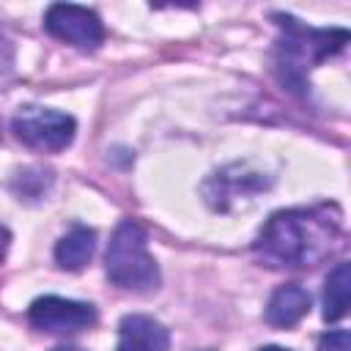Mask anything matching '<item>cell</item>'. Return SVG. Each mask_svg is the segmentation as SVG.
I'll use <instances>...</instances> for the list:
<instances>
[{"instance_id":"obj_8","label":"cell","mask_w":351,"mask_h":351,"mask_svg":"<svg viewBox=\"0 0 351 351\" xmlns=\"http://www.w3.org/2000/svg\"><path fill=\"white\" fill-rule=\"evenodd\" d=\"M307 313H310V293L296 282L280 285L266 304V321L271 326H280V329L299 324Z\"/></svg>"},{"instance_id":"obj_9","label":"cell","mask_w":351,"mask_h":351,"mask_svg":"<svg viewBox=\"0 0 351 351\" xmlns=\"http://www.w3.org/2000/svg\"><path fill=\"white\" fill-rule=\"evenodd\" d=\"M96 250V233L85 225H74L58 244H55V263L66 271H80Z\"/></svg>"},{"instance_id":"obj_15","label":"cell","mask_w":351,"mask_h":351,"mask_svg":"<svg viewBox=\"0 0 351 351\" xmlns=\"http://www.w3.org/2000/svg\"><path fill=\"white\" fill-rule=\"evenodd\" d=\"M258 351H291V348H282V346H263V348H258Z\"/></svg>"},{"instance_id":"obj_16","label":"cell","mask_w":351,"mask_h":351,"mask_svg":"<svg viewBox=\"0 0 351 351\" xmlns=\"http://www.w3.org/2000/svg\"><path fill=\"white\" fill-rule=\"evenodd\" d=\"M203 351H208V348H203Z\"/></svg>"},{"instance_id":"obj_5","label":"cell","mask_w":351,"mask_h":351,"mask_svg":"<svg viewBox=\"0 0 351 351\" xmlns=\"http://www.w3.org/2000/svg\"><path fill=\"white\" fill-rule=\"evenodd\" d=\"M44 27L58 41H66L77 49H99L104 41V25L96 11L74 3H52L44 14Z\"/></svg>"},{"instance_id":"obj_10","label":"cell","mask_w":351,"mask_h":351,"mask_svg":"<svg viewBox=\"0 0 351 351\" xmlns=\"http://www.w3.org/2000/svg\"><path fill=\"white\" fill-rule=\"evenodd\" d=\"M351 296V269L348 263H337L324 282V321H340L348 313Z\"/></svg>"},{"instance_id":"obj_6","label":"cell","mask_w":351,"mask_h":351,"mask_svg":"<svg viewBox=\"0 0 351 351\" xmlns=\"http://www.w3.org/2000/svg\"><path fill=\"white\" fill-rule=\"evenodd\" d=\"M27 321L38 332L49 335H74L96 324V307L88 302H74L63 296H38L27 307Z\"/></svg>"},{"instance_id":"obj_7","label":"cell","mask_w":351,"mask_h":351,"mask_svg":"<svg viewBox=\"0 0 351 351\" xmlns=\"http://www.w3.org/2000/svg\"><path fill=\"white\" fill-rule=\"evenodd\" d=\"M118 351H170V335L156 318L132 313L121 318Z\"/></svg>"},{"instance_id":"obj_12","label":"cell","mask_w":351,"mask_h":351,"mask_svg":"<svg viewBox=\"0 0 351 351\" xmlns=\"http://www.w3.org/2000/svg\"><path fill=\"white\" fill-rule=\"evenodd\" d=\"M11 77V41L0 30V85Z\"/></svg>"},{"instance_id":"obj_1","label":"cell","mask_w":351,"mask_h":351,"mask_svg":"<svg viewBox=\"0 0 351 351\" xmlns=\"http://www.w3.org/2000/svg\"><path fill=\"white\" fill-rule=\"evenodd\" d=\"M340 211L337 206L288 208L277 211L255 241L261 263L274 269H304L315 266L337 247Z\"/></svg>"},{"instance_id":"obj_2","label":"cell","mask_w":351,"mask_h":351,"mask_svg":"<svg viewBox=\"0 0 351 351\" xmlns=\"http://www.w3.org/2000/svg\"><path fill=\"white\" fill-rule=\"evenodd\" d=\"M274 19L285 30V36L277 44V74H280L282 85L302 93L307 88V82H304L307 71L315 63H321L324 58H329L332 52L343 49L348 41V30L307 27V25H299V19H293L288 14H274Z\"/></svg>"},{"instance_id":"obj_11","label":"cell","mask_w":351,"mask_h":351,"mask_svg":"<svg viewBox=\"0 0 351 351\" xmlns=\"http://www.w3.org/2000/svg\"><path fill=\"white\" fill-rule=\"evenodd\" d=\"M315 351H351V337L346 329H335V332H326L321 340H318V348Z\"/></svg>"},{"instance_id":"obj_14","label":"cell","mask_w":351,"mask_h":351,"mask_svg":"<svg viewBox=\"0 0 351 351\" xmlns=\"http://www.w3.org/2000/svg\"><path fill=\"white\" fill-rule=\"evenodd\" d=\"M52 351H85V348H80V346H58Z\"/></svg>"},{"instance_id":"obj_4","label":"cell","mask_w":351,"mask_h":351,"mask_svg":"<svg viewBox=\"0 0 351 351\" xmlns=\"http://www.w3.org/2000/svg\"><path fill=\"white\" fill-rule=\"evenodd\" d=\"M14 134L36 148V151H63L77 132V121L60 110H49V107H19L14 115Z\"/></svg>"},{"instance_id":"obj_13","label":"cell","mask_w":351,"mask_h":351,"mask_svg":"<svg viewBox=\"0 0 351 351\" xmlns=\"http://www.w3.org/2000/svg\"><path fill=\"white\" fill-rule=\"evenodd\" d=\"M8 244H11V233H8V228L0 225V263H3V258L8 252Z\"/></svg>"},{"instance_id":"obj_3","label":"cell","mask_w":351,"mask_h":351,"mask_svg":"<svg viewBox=\"0 0 351 351\" xmlns=\"http://www.w3.org/2000/svg\"><path fill=\"white\" fill-rule=\"evenodd\" d=\"M104 271L110 282L123 291H154L159 285V269L154 255L148 252V236L140 222L121 219L110 236Z\"/></svg>"}]
</instances>
